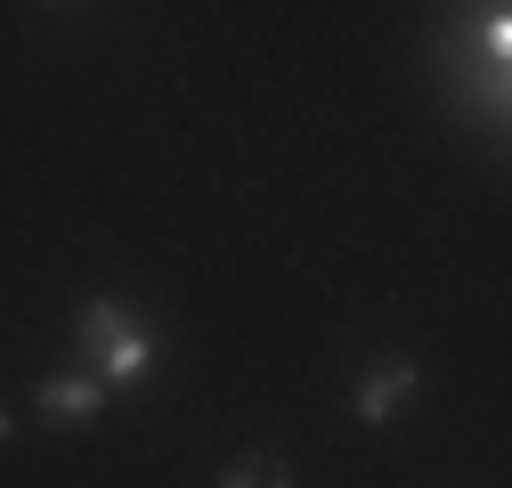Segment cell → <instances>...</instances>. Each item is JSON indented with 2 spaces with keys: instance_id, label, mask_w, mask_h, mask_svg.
Segmentation results:
<instances>
[{
  "instance_id": "277c9868",
  "label": "cell",
  "mask_w": 512,
  "mask_h": 488,
  "mask_svg": "<svg viewBox=\"0 0 512 488\" xmlns=\"http://www.w3.org/2000/svg\"><path fill=\"white\" fill-rule=\"evenodd\" d=\"M220 488H293V464H285L277 448H261V456H236V464L220 472Z\"/></svg>"
},
{
  "instance_id": "6da1fadb",
  "label": "cell",
  "mask_w": 512,
  "mask_h": 488,
  "mask_svg": "<svg viewBox=\"0 0 512 488\" xmlns=\"http://www.w3.org/2000/svg\"><path fill=\"white\" fill-rule=\"evenodd\" d=\"M74 358L90 366L106 391H139V383H155V366H163V334H155V318L131 310L122 293H98V301H82Z\"/></svg>"
},
{
  "instance_id": "3957f363",
  "label": "cell",
  "mask_w": 512,
  "mask_h": 488,
  "mask_svg": "<svg viewBox=\"0 0 512 488\" xmlns=\"http://www.w3.org/2000/svg\"><path fill=\"white\" fill-rule=\"evenodd\" d=\"M33 407H41V423H98L106 415V383L90 375V366H82V375L66 366V375H41Z\"/></svg>"
},
{
  "instance_id": "7a4b0ae2",
  "label": "cell",
  "mask_w": 512,
  "mask_h": 488,
  "mask_svg": "<svg viewBox=\"0 0 512 488\" xmlns=\"http://www.w3.org/2000/svg\"><path fill=\"white\" fill-rule=\"evenodd\" d=\"M415 391H423V366H415L407 350H391V358H374L366 375H358L350 407H358V423H391V415L415 407Z\"/></svg>"
},
{
  "instance_id": "5b68a950",
  "label": "cell",
  "mask_w": 512,
  "mask_h": 488,
  "mask_svg": "<svg viewBox=\"0 0 512 488\" xmlns=\"http://www.w3.org/2000/svg\"><path fill=\"white\" fill-rule=\"evenodd\" d=\"M41 9H74V0H41Z\"/></svg>"
},
{
  "instance_id": "8992f818",
  "label": "cell",
  "mask_w": 512,
  "mask_h": 488,
  "mask_svg": "<svg viewBox=\"0 0 512 488\" xmlns=\"http://www.w3.org/2000/svg\"><path fill=\"white\" fill-rule=\"evenodd\" d=\"M0 440H9V415H0Z\"/></svg>"
}]
</instances>
